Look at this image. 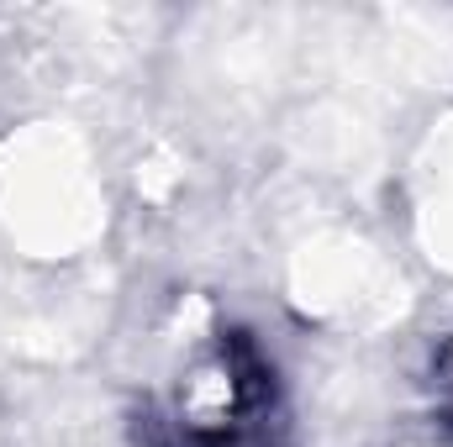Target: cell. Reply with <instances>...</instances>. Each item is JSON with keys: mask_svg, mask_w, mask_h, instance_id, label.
<instances>
[{"mask_svg": "<svg viewBox=\"0 0 453 447\" xmlns=\"http://www.w3.org/2000/svg\"><path fill=\"white\" fill-rule=\"evenodd\" d=\"M258 395H264L258 368L248 358H237L232 347H217L185 368L180 395H174V416L196 443H222L258 411Z\"/></svg>", "mask_w": 453, "mask_h": 447, "instance_id": "6da1fadb", "label": "cell"}]
</instances>
